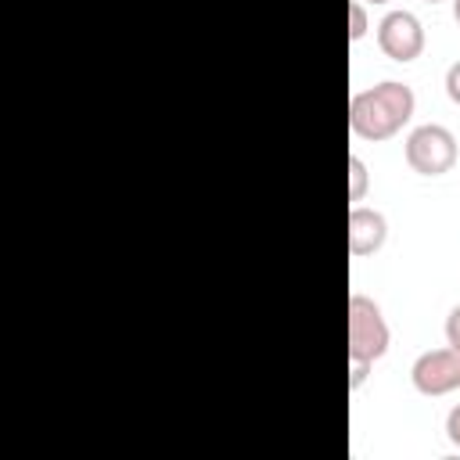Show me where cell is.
Returning a JSON list of instances; mask_svg holds the SVG:
<instances>
[{
  "label": "cell",
  "mask_w": 460,
  "mask_h": 460,
  "mask_svg": "<svg viewBox=\"0 0 460 460\" xmlns=\"http://www.w3.org/2000/svg\"><path fill=\"white\" fill-rule=\"evenodd\" d=\"M402 151H406V165L417 176H446L456 165V155H460L456 137L438 122H424V126L410 129Z\"/></svg>",
  "instance_id": "cell-3"
},
{
  "label": "cell",
  "mask_w": 460,
  "mask_h": 460,
  "mask_svg": "<svg viewBox=\"0 0 460 460\" xmlns=\"http://www.w3.org/2000/svg\"><path fill=\"white\" fill-rule=\"evenodd\" d=\"M446 93H449L453 104H460V61H453L446 68Z\"/></svg>",
  "instance_id": "cell-10"
},
{
  "label": "cell",
  "mask_w": 460,
  "mask_h": 460,
  "mask_svg": "<svg viewBox=\"0 0 460 460\" xmlns=\"http://www.w3.org/2000/svg\"><path fill=\"white\" fill-rule=\"evenodd\" d=\"M392 331L381 316V305L359 291L349 295V363H374L388 352Z\"/></svg>",
  "instance_id": "cell-2"
},
{
  "label": "cell",
  "mask_w": 460,
  "mask_h": 460,
  "mask_svg": "<svg viewBox=\"0 0 460 460\" xmlns=\"http://www.w3.org/2000/svg\"><path fill=\"white\" fill-rule=\"evenodd\" d=\"M417 97L413 86L399 83V79H385L370 90L352 93L349 101V129L363 140H388L395 137L410 119H413Z\"/></svg>",
  "instance_id": "cell-1"
},
{
  "label": "cell",
  "mask_w": 460,
  "mask_h": 460,
  "mask_svg": "<svg viewBox=\"0 0 460 460\" xmlns=\"http://www.w3.org/2000/svg\"><path fill=\"white\" fill-rule=\"evenodd\" d=\"M424 4H442V0H424Z\"/></svg>",
  "instance_id": "cell-14"
},
{
  "label": "cell",
  "mask_w": 460,
  "mask_h": 460,
  "mask_svg": "<svg viewBox=\"0 0 460 460\" xmlns=\"http://www.w3.org/2000/svg\"><path fill=\"white\" fill-rule=\"evenodd\" d=\"M388 237V219L377 212V208H367V205H352L349 208V226H345V241H349V255L352 259H363V255H374Z\"/></svg>",
  "instance_id": "cell-6"
},
{
  "label": "cell",
  "mask_w": 460,
  "mask_h": 460,
  "mask_svg": "<svg viewBox=\"0 0 460 460\" xmlns=\"http://www.w3.org/2000/svg\"><path fill=\"white\" fill-rule=\"evenodd\" d=\"M410 381L420 395H449L460 388V349L446 345V349H428L413 359L410 367Z\"/></svg>",
  "instance_id": "cell-4"
},
{
  "label": "cell",
  "mask_w": 460,
  "mask_h": 460,
  "mask_svg": "<svg viewBox=\"0 0 460 460\" xmlns=\"http://www.w3.org/2000/svg\"><path fill=\"white\" fill-rule=\"evenodd\" d=\"M453 18H456V25H460V0H453Z\"/></svg>",
  "instance_id": "cell-12"
},
{
  "label": "cell",
  "mask_w": 460,
  "mask_h": 460,
  "mask_svg": "<svg viewBox=\"0 0 460 460\" xmlns=\"http://www.w3.org/2000/svg\"><path fill=\"white\" fill-rule=\"evenodd\" d=\"M377 47L385 58L406 65V61H417L420 50H424V25L413 11H388L381 22H377Z\"/></svg>",
  "instance_id": "cell-5"
},
{
  "label": "cell",
  "mask_w": 460,
  "mask_h": 460,
  "mask_svg": "<svg viewBox=\"0 0 460 460\" xmlns=\"http://www.w3.org/2000/svg\"><path fill=\"white\" fill-rule=\"evenodd\" d=\"M363 4H388V0H363Z\"/></svg>",
  "instance_id": "cell-13"
},
{
  "label": "cell",
  "mask_w": 460,
  "mask_h": 460,
  "mask_svg": "<svg viewBox=\"0 0 460 460\" xmlns=\"http://www.w3.org/2000/svg\"><path fill=\"white\" fill-rule=\"evenodd\" d=\"M446 438H449V442L460 449V402H456V406L446 413Z\"/></svg>",
  "instance_id": "cell-11"
},
{
  "label": "cell",
  "mask_w": 460,
  "mask_h": 460,
  "mask_svg": "<svg viewBox=\"0 0 460 460\" xmlns=\"http://www.w3.org/2000/svg\"><path fill=\"white\" fill-rule=\"evenodd\" d=\"M446 345L460 349V305H453L446 316Z\"/></svg>",
  "instance_id": "cell-9"
},
{
  "label": "cell",
  "mask_w": 460,
  "mask_h": 460,
  "mask_svg": "<svg viewBox=\"0 0 460 460\" xmlns=\"http://www.w3.org/2000/svg\"><path fill=\"white\" fill-rule=\"evenodd\" d=\"M367 162L359 155H349V201H363L367 194Z\"/></svg>",
  "instance_id": "cell-7"
},
{
  "label": "cell",
  "mask_w": 460,
  "mask_h": 460,
  "mask_svg": "<svg viewBox=\"0 0 460 460\" xmlns=\"http://www.w3.org/2000/svg\"><path fill=\"white\" fill-rule=\"evenodd\" d=\"M363 36H367V7H363V0H352L349 4V40L356 43Z\"/></svg>",
  "instance_id": "cell-8"
}]
</instances>
